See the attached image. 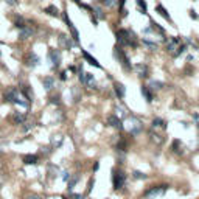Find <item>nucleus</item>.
Listing matches in <instances>:
<instances>
[{
	"mask_svg": "<svg viewBox=\"0 0 199 199\" xmlns=\"http://www.w3.org/2000/svg\"><path fill=\"white\" fill-rule=\"evenodd\" d=\"M117 37V42L120 47H132V48H137L139 42H137V36L132 30H118L115 33Z\"/></svg>",
	"mask_w": 199,
	"mask_h": 199,
	"instance_id": "obj_1",
	"label": "nucleus"
},
{
	"mask_svg": "<svg viewBox=\"0 0 199 199\" xmlns=\"http://www.w3.org/2000/svg\"><path fill=\"white\" fill-rule=\"evenodd\" d=\"M166 51L170 53L171 56H180L184 55L185 51H187V45L182 44V39L177 37V36H173V37H170L168 39V42H166Z\"/></svg>",
	"mask_w": 199,
	"mask_h": 199,
	"instance_id": "obj_2",
	"label": "nucleus"
},
{
	"mask_svg": "<svg viewBox=\"0 0 199 199\" xmlns=\"http://www.w3.org/2000/svg\"><path fill=\"white\" fill-rule=\"evenodd\" d=\"M114 58L122 64V67H123V70H126V72H131L132 70V65H131V61H129V58H128V55L125 53V50H123V47H120V45H115V48H114Z\"/></svg>",
	"mask_w": 199,
	"mask_h": 199,
	"instance_id": "obj_3",
	"label": "nucleus"
},
{
	"mask_svg": "<svg viewBox=\"0 0 199 199\" xmlns=\"http://www.w3.org/2000/svg\"><path fill=\"white\" fill-rule=\"evenodd\" d=\"M168 190V185H157V187H149L146 191L143 193L145 199H156V197H160L166 193Z\"/></svg>",
	"mask_w": 199,
	"mask_h": 199,
	"instance_id": "obj_4",
	"label": "nucleus"
},
{
	"mask_svg": "<svg viewBox=\"0 0 199 199\" xmlns=\"http://www.w3.org/2000/svg\"><path fill=\"white\" fill-rule=\"evenodd\" d=\"M125 182H126V174L123 173L122 170H114L112 171V185L115 190H120L125 187Z\"/></svg>",
	"mask_w": 199,
	"mask_h": 199,
	"instance_id": "obj_5",
	"label": "nucleus"
},
{
	"mask_svg": "<svg viewBox=\"0 0 199 199\" xmlns=\"http://www.w3.org/2000/svg\"><path fill=\"white\" fill-rule=\"evenodd\" d=\"M62 17H64V22H65V25H67L69 26V30H70V34H72V39H73V41H75V44L76 42H79V33H78V30L75 28V25L72 23V20L69 19V14H67V12H62Z\"/></svg>",
	"mask_w": 199,
	"mask_h": 199,
	"instance_id": "obj_6",
	"label": "nucleus"
},
{
	"mask_svg": "<svg viewBox=\"0 0 199 199\" xmlns=\"http://www.w3.org/2000/svg\"><path fill=\"white\" fill-rule=\"evenodd\" d=\"M48 61L51 62V67L53 69L59 67V64H61V51L56 50V48L48 50Z\"/></svg>",
	"mask_w": 199,
	"mask_h": 199,
	"instance_id": "obj_7",
	"label": "nucleus"
},
{
	"mask_svg": "<svg viewBox=\"0 0 199 199\" xmlns=\"http://www.w3.org/2000/svg\"><path fill=\"white\" fill-rule=\"evenodd\" d=\"M132 69H134V72H136L140 78H148V76H149V67H148L146 64H142V62H140V64H136Z\"/></svg>",
	"mask_w": 199,
	"mask_h": 199,
	"instance_id": "obj_8",
	"label": "nucleus"
},
{
	"mask_svg": "<svg viewBox=\"0 0 199 199\" xmlns=\"http://www.w3.org/2000/svg\"><path fill=\"white\" fill-rule=\"evenodd\" d=\"M81 53H83V58H84L86 62H89L90 65H94V67H97V69H101V65H100V62L97 61V58L92 56L87 50H83V48H81Z\"/></svg>",
	"mask_w": 199,
	"mask_h": 199,
	"instance_id": "obj_9",
	"label": "nucleus"
},
{
	"mask_svg": "<svg viewBox=\"0 0 199 199\" xmlns=\"http://www.w3.org/2000/svg\"><path fill=\"white\" fill-rule=\"evenodd\" d=\"M39 61H41V59H39V56L36 55V53H33V51L28 53V56L25 58L26 65H28V67H31V69H34L36 65H39Z\"/></svg>",
	"mask_w": 199,
	"mask_h": 199,
	"instance_id": "obj_10",
	"label": "nucleus"
},
{
	"mask_svg": "<svg viewBox=\"0 0 199 199\" xmlns=\"http://www.w3.org/2000/svg\"><path fill=\"white\" fill-rule=\"evenodd\" d=\"M108 123H109V126H112V128H115L118 131L123 129V123H122V120L117 115H109L108 117Z\"/></svg>",
	"mask_w": 199,
	"mask_h": 199,
	"instance_id": "obj_11",
	"label": "nucleus"
},
{
	"mask_svg": "<svg viewBox=\"0 0 199 199\" xmlns=\"http://www.w3.org/2000/svg\"><path fill=\"white\" fill-rule=\"evenodd\" d=\"M19 92H20V90H17V89H14V87L8 89V90L5 92V101H8V103H14L16 98H17V95H19Z\"/></svg>",
	"mask_w": 199,
	"mask_h": 199,
	"instance_id": "obj_12",
	"label": "nucleus"
},
{
	"mask_svg": "<svg viewBox=\"0 0 199 199\" xmlns=\"http://www.w3.org/2000/svg\"><path fill=\"white\" fill-rule=\"evenodd\" d=\"M114 90H115V94H117V97L118 98H125V95H126V87L122 84V83H118V81H115L114 83Z\"/></svg>",
	"mask_w": 199,
	"mask_h": 199,
	"instance_id": "obj_13",
	"label": "nucleus"
},
{
	"mask_svg": "<svg viewBox=\"0 0 199 199\" xmlns=\"http://www.w3.org/2000/svg\"><path fill=\"white\" fill-rule=\"evenodd\" d=\"M140 92H142L143 98L146 100V103H153V100H154V95H153V92H151V89H149L148 86H142Z\"/></svg>",
	"mask_w": 199,
	"mask_h": 199,
	"instance_id": "obj_14",
	"label": "nucleus"
},
{
	"mask_svg": "<svg viewBox=\"0 0 199 199\" xmlns=\"http://www.w3.org/2000/svg\"><path fill=\"white\" fill-rule=\"evenodd\" d=\"M59 44H61V47H62L64 50H70V48L73 47V42L70 41L67 36H64V34L59 36Z\"/></svg>",
	"mask_w": 199,
	"mask_h": 199,
	"instance_id": "obj_15",
	"label": "nucleus"
},
{
	"mask_svg": "<svg viewBox=\"0 0 199 199\" xmlns=\"http://www.w3.org/2000/svg\"><path fill=\"white\" fill-rule=\"evenodd\" d=\"M171 148H173V151H174L176 154H180V156L185 153V146H184V143H182L180 140H177V139L173 142V145H171Z\"/></svg>",
	"mask_w": 199,
	"mask_h": 199,
	"instance_id": "obj_16",
	"label": "nucleus"
},
{
	"mask_svg": "<svg viewBox=\"0 0 199 199\" xmlns=\"http://www.w3.org/2000/svg\"><path fill=\"white\" fill-rule=\"evenodd\" d=\"M156 12H159V14H160L163 19H166L168 22H171V23H173V19H171V16H170V12L163 8V5H157L156 6Z\"/></svg>",
	"mask_w": 199,
	"mask_h": 199,
	"instance_id": "obj_17",
	"label": "nucleus"
},
{
	"mask_svg": "<svg viewBox=\"0 0 199 199\" xmlns=\"http://www.w3.org/2000/svg\"><path fill=\"white\" fill-rule=\"evenodd\" d=\"M131 120H132V123H134L132 128H131V134H140L142 129H143V125L137 120V118H131Z\"/></svg>",
	"mask_w": 199,
	"mask_h": 199,
	"instance_id": "obj_18",
	"label": "nucleus"
},
{
	"mask_svg": "<svg viewBox=\"0 0 199 199\" xmlns=\"http://www.w3.org/2000/svg\"><path fill=\"white\" fill-rule=\"evenodd\" d=\"M149 25H151V30H153V33H159L160 36H165V28L163 26H160L157 22H154L153 19L149 20Z\"/></svg>",
	"mask_w": 199,
	"mask_h": 199,
	"instance_id": "obj_19",
	"label": "nucleus"
},
{
	"mask_svg": "<svg viewBox=\"0 0 199 199\" xmlns=\"http://www.w3.org/2000/svg\"><path fill=\"white\" fill-rule=\"evenodd\" d=\"M31 34H33V28H30V26H25V28H22V30L19 31V39H20V41H25V39L31 37Z\"/></svg>",
	"mask_w": 199,
	"mask_h": 199,
	"instance_id": "obj_20",
	"label": "nucleus"
},
{
	"mask_svg": "<svg viewBox=\"0 0 199 199\" xmlns=\"http://www.w3.org/2000/svg\"><path fill=\"white\" fill-rule=\"evenodd\" d=\"M37 162H39V157L36 154H26V156H23V163H26V165H36Z\"/></svg>",
	"mask_w": 199,
	"mask_h": 199,
	"instance_id": "obj_21",
	"label": "nucleus"
},
{
	"mask_svg": "<svg viewBox=\"0 0 199 199\" xmlns=\"http://www.w3.org/2000/svg\"><path fill=\"white\" fill-rule=\"evenodd\" d=\"M42 84H44L45 90H51L53 87H55V78H53V76H45L42 79Z\"/></svg>",
	"mask_w": 199,
	"mask_h": 199,
	"instance_id": "obj_22",
	"label": "nucleus"
},
{
	"mask_svg": "<svg viewBox=\"0 0 199 199\" xmlns=\"http://www.w3.org/2000/svg\"><path fill=\"white\" fill-rule=\"evenodd\" d=\"M44 12H47V14H50V16H53V17H58V16H59V9H58L55 5H48V6L44 9Z\"/></svg>",
	"mask_w": 199,
	"mask_h": 199,
	"instance_id": "obj_23",
	"label": "nucleus"
},
{
	"mask_svg": "<svg viewBox=\"0 0 199 199\" xmlns=\"http://www.w3.org/2000/svg\"><path fill=\"white\" fill-rule=\"evenodd\" d=\"M136 3L139 6V11L142 12V14L146 16L148 14V5H146V2H145V0H136Z\"/></svg>",
	"mask_w": 199,
	"mask_h": 199,
	"instance_id": "obj_24",
	"label": "nucleus"
},
{
	"mask_svg": "<svg viewBox=\"0 0 199 199\" xmlns=\"http://www.w3.org/2000/svg\"><path fill=\"white\" fill-rule=\"evenodd\" d=\"M84 84L89 86V87H94V86H95V78H94V75H92V73H86V75H84Z\"/></svg>",
	"mask_w": 199,
	"mask_h": 199,
	"instance_id": "obj_25",
	"label": "nucleus"
},
{
	"mask_svg": "<svg viewBox=\"0 0 199 199\" xmlns=\"http://www.w3.org/2000/svg\"><path fill=\"white\" fill-rule=\"evenodd\" d=\"M126 149H128V142L125 139H120V140H118V143H117V151L126 153Z\"/></svg>",
	"mask_w": 199,
	"mask_h": 199,
	"instance_id": "obj_26",
	"label": "nucleus"
},
{
	"mask_svg": "<svg viewBox=\"0 0 199 199\" xmlns=\"http://www.w3.org/2000/svg\"><path fill=\"white\" fill-rule=\"evenodd\" d=\"M153 128H162V129H166V125L162 118H154L153 120Z\"/></svg>",
	"mask_w": 199,
	"mask_h": 199,
	"instance_id": "obj_27",
	"label": "nucleus"
},
{
	"mask_svg": "<svg viewBox=\"0 0 199 199\" xmlns=\"http://www.w3.org/2000/svg\"><path fill=\"white\" fill-rule=\"evenodd\" d=\"M12 120H14V123H16V125H22V123L25 122V115H23V114H20V112H16V114H14V117H12Z\"/></svg>",
	"mask_w": 199,
	"mask_h": 199,
	"instance_id": "obj_28",
	"label": "nucleus"
},
{
	"mask_svg": "<svg viewBox=\"0 0 199 199\" xmlns=\"http://www.w3.org/2000/svg\"><path fill=\"white\" fill-rule=\"evenodd\" d=\"M148 87H149L151 90H160V89L163 87V83H162V81H151Z\"/></svg>",
	"mask_w": 199,
	"mask_h": 199,
	"instance_id": "obj_29",
	"label": "nucleus"
},
{
	"mask_svg": "<svg viewBox=\"0 0 199 199\" xmlns=\"http://www.w3.org/2000/svg\"><path fill=\"white\" fill-rule=\"evenodd\" d=\"M92 12H94V14H95L98 19H104V17H106V16H104V12H103V9H101L100 6H97V5L92 8Z\"/></svg>",
	"mask_w": 199,
	"mask_h": 199,
	"instance_id": "obj_30",
	"label": "nucleus"
},
{
	"mask_svg": "<svg viewBox=\"0 0 199 199\" xmlns=\"http://www.w3.org/2000/svg\"><path fill=\"white\" fill-rule=\"evenodd\" d=\"M14 25L17 26L19 30H22V28H25V26H26V25H25V19H23V17H20V16L14 19Z\"/></svg>",
	"mask_w": 199,
	"mask_h": 199,
	"instance_id": "obj_31",
	"label": "nucleus"
},
{
	"mask_svg": "<svg viewBox=\"0 0 199 199\" xmlns=\"http://www.w3.org/2000/svg\"><path fill=\"white\" fill-rule=\"evenodd\" d=\"M78 180H79V176H78V174H75L73 177H70V179H69V187H67V188H69L70 191L73 190V187L76 185V182H78Z\"/></svg>",
	"mask_w": 199,
	"mask_h": 199,
	"instance_id": "obj_32",
	"label": "nucleus"
},
{
	"mask_svg": "<svg viewBox=\"0 0 199 199\" xmlns=\"http://www.w3.org/2000/svg\"><path fill=\"white\" fill-rule=\"evenodd\" d=\"M132 176H134V179H146V174H145V173H140V171H134V173H132Z\"/></svg>",
	"mask_w": 199,
	"mask_h": 199,
	"instance_id": "obj_33",
	"label": "nucleus"
},
{
	"mask_svg": "<svg viewBox=\"0 0 199 199\" xmlns=\"http://www.w3.org/2000/svg\"><path fill=\"white\" fill-rule=\"evenodd\" d=\"M101 3L106 5V6H112L114 5V0H101Z\"/></svg>",
	"mask_w": 199,
	"mask_h": 199,
	"instance_id": "obj_34",
	"label": "nucleus"
},
{
	"mask_svg": "<svg viewBox=\"0 0 199 199\" xmlns=\"http://www.w3.org/2000/svg\"><path fill=\"white\" fill-rule=\"evenodd\" d=\"M5 2H6L8 5H11V6H16V5L19 3V0H5Z\"/></svg>",
	"mask_w": 199,
	"mask_h": 199,
	"instance_id": "obj_35",
	"label": "nucleus"
},
{
	"mask_svg": "<svg viewBox=\"0 0 199 199\" xmlns=\"http://www.w3.org/2000/svg\"><path fill=\"white\" fill-rule=\"evenodd\" d=\"M125 3H126V0H118V8H120L122 11H123V8H125Z\"/></svg>",
	"mask_w": 199,
	"mask_h": 199,
	"instance_id": "obj_36",
	"label": "nucleus"
},
{
	"mask_svg": "<svg viewBox=\"0 0 199 199\" xmlns=\"http://www.w3.org/2000/svg\"><path fill=\"white\" fill-rule=\"evenodd\" d=\"M190 17H191V19H197L199 16L196 14V11H194V9H191V11H190Z\"/></svg>",
	"mask_w": 199,
	"mask_h": 199,
	"instance_id": "obj_37",
	"label": "nucleus"
},
{
	"mask_svg": "<svg viewBox=\"0 0 199 199\" xmlns=\"http://www.w3.org/2000/svg\"><path fill=\"white\" fill-rule=\"evenodd\" d=\"M61 79H62V81L67 79V72H62V73H61Z\"/></svg>",
	"mask_w": 199,
	"mask_h": 199,
	"instance_id": "obj_38",
	"label": "nucleus"
},
{
	"mask_svg": "<svg viewBox=\"0 0 199 199\" xmlns=\"http://www.w3.org/2000/svg\"><path fill=\"white\" fill-rule=\"evenodd\" d=\"M26 199H41V197H39V196H36V194H31V196H28Z\"/></svg>",
	"mask_w": 199,
	"mask_h": 199,
	"instance_id": "obj_39",
	"label": "nucleus"
},
{
	"mask_svg": "<svg viewBox=\"0 0 199 199\" xmlns=\"http://www.w3.org/2000/svg\"><path fill=\"white\" fill-rule=\"evenodd\" d=\"M75 197H76V199H83V197H81V196H78V194H76V196H75Z\"/></svg>",
	"mask_w": 199,
	"mask_h": 199,
	"instance_id": "obj_40",
	"label": "nucleus"
}]
</instances>
